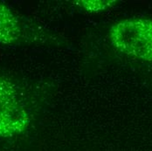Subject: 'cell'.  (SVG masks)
I'll return each mask as SVG.
<instances>
[{"label": "cell", "instance_id": "cell-1", "mask_svg": "<svg viewBox=\"0 0 152 151\" xmlns=\"http://www.w3.org/2000/svg\"><path fill=\"white\" fill-rule=\"evenodd\" d=\"M111 44L121 53L138 60L152 62V20L128 18L110 29Z\"/></svg>", "mask_w": 152, "mask_h": 151}, {"label": "cell", "instance_id": "cell-2", "mask_svg": "<svg viewBox=\"0 0 152 151\" xmlns=\"http://www.w3.org/2000/svg\"><path fill=\"white\" fill-rule=\"evenodd\" d=\"M30 121L17 86L9 79L0 78V137L11 138L22 134Z\"/></svg>", "mask_w": 152, "mask_h": 151}, {"label": "cell", "instance_id": "cell-3", "mask_svg": "<svg viewBox=\"0 0 152 151\" xmlns=\"http://www.w3.org/2000/svg\"><path fill=\"white\" fill-rule=\"evenodd\" d=\"M21 26L14 12L0 2V45H12L21 37Z\"/></svg>", "mask_w": 152, "mask_h": 151}, {"label": "cell", "instance_id": "cell-4", "mask_svg": "<svg viewBox=\"0 0 152 151\" xmlns=\"http://www.w3.org/2000/svg\"><path fill=\"white\" fill-rule=\"evenodd\" d=\"M76 5L90 12H100L111 8L116 3L112 0H78Z\"/></svg>", "mask_w": 152, "mask_h": 151}]
</instances>
